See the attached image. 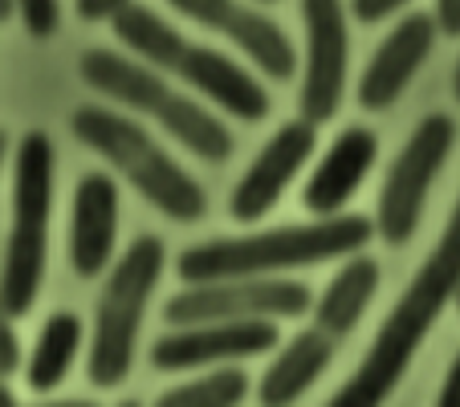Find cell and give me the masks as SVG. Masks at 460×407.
<instances>
[{"label": "cell", "instance_id": "14", "mask_svg": "<svg viewBox=\"0 0 460 407\" xmlns=\"http://www.w3.org/2000/svg\"><path fill=\"white\" fill-rule=\"evenodd\" d=\"M114 233H119V191L102 172L82 175L74 188V225H70V265L78 278H98L111 265Z\"/></svg>", "mask_w": 460, "mask_h": 407}, {"label": "cell", "instance_id": "8", "mask_svg": "<svg viewBox=\"0 0 460 407\" xmlns=\"http://www.w3.org/2000/svg\"><path fill=\"white\" fill-rule=\"evenodd\" d=\"M305 21V78H302V119L314 127L331 122L342 102V82H347V13L342 0H302Z\"/></svg>", "mask_w": 460, "mask_h": 407}, {"label": "cell", "instance_id": "20", "mask_svg": "<svg viewBox=\"0 0 460 407\" xmlns=\"http://www.w3.org/2000/svg\"><path fill=\"white\" fill-rule=\"evenodd\" d=\"M82 347V322L74 314H53L41 326V338L33 347V358H29V387L33 391H53L66 371H70L74 355Z\"/></svg>", "mask_w": 460, "mask_h": 407}, {"label": "cell", "instance_id": "13", "mask_svg": "<svg viewBox=\"0 0 460 407\" xmlns=\"http://www.w3.org/2000/svg\"><path fill=\"white\" fill-rule=\"evenodd\" d=\"M456 289H460V199H456V208H452L448 225H444L440 241H436V249L428 252V261L420 265L411 286L395 302V322L403 330L424 334L440 318L444 305L456 302Z\"/></svg>", "mask_w": 460, "mask_h": 407}, {"label": "cell", "instance_id": "2", "mask_svg": "<svg viewBox=\"0 0 460 407\" xmlns=\"http://www.w3.org/2000/svg\"><path fill=\"white\" fill-rule=\"evenodd\" d=\"M70 127L90 151H98L111 167H119L164 217L180 220V225H191V220L204 217V208H208L204 188L151 139L139 122H130L119 111H106V106H78Z\"/></svg>", "mask_w": 460, "mask_h": 407}, {"label": "cell", "instance_id": "22", "mask_svg": "<svg viewBox=\"0 0 460 407\" xmlns=\"http://www.w3.org/2000/svg\"><path fill=\"white\" fill-rule=\"evenodd\" d=\"M58 0H21V21H25L29 37H53L58 33Z\"/></svg>", "mask_w": 460, "mask_h": 407}, {"label": "cell", "instance_id": "10", "mask_svg": "<svg viewBox=\"0 0 460 407\" xmlns=\"http://www.w3.org/2000/svg\"><path fill=\"white\" fill-rule=\"evenodd\" d=\"M278 326L273 318H241V322H200V326H180L175 334L159 338L151 347V363L159 371H191L220 358L265 355L278 347Z\"/></svg>", "mask_w": 460, "mask_h": 407}, {"label": "cell", "instance_id": "1", "mask_svg": "<svg viewBox=\"0 0 460 407\" xmlns=\"http://www.w3.org/2000/svg\"><path fill=\"white\" fill-rule=\"evenodd\" d=\"M379 228L367 217H322L314 225H289L273 233L252 236H225V241L196 244L180 257V278L200 286V281L225 278H261L278 269H302L318 261H334L342 252H358Z\"/></svg>", "mask_w": 460, "mask_h": 407}, {"label": "cell", "instance_id": "7", "mask_svg": "<svg viewBox=\"0 0 460 407\" xmlns=\"http://www.w3.org/2000/svg\"><path fill=\"white\" fill-rule=\"evenodd\" d=\"M310 310V289L302 281H261V278H225L200 281L167 297L164 318L172 326H200V322H241V318H302Z\"/></svg>", "mask_w": 460, "mask_h": 407}, {"label": "cell", "instance_id": "12", "mask_svg": "<svg viewBox=\"0 0 460 407\" xmlns=\"http://www.w3.org/2000/svg\"><path fill=\"white\" fill-rule=\"evenodd\" d=\"M436 13H408L400 25L383 37L375 58L367 61L363 82H358V102L363 111H387L395 98L408 90L416 70L436 45Z\"/></svg>", "mask_w": 460, "mask_h": 407}, {"label": "cell", "instance_id": "19", "mask_svg": "<svg viewBox=\"0 0 460 407\" xmlns=\"http://www.w3.org/2000/svg\"><path fill=\"white\" fill-rule=\"evenodd\" d=\"M111 25L122 45H130L139 58H147V66H155V70H164V74H175L183 49H188V37H180V29L167 25L147 4H127V9H119L111 17Z\"/></svg>", "mask_w": 460, "mask_h": 407}, {"label": "cell", "instance_id": "31", "mask_svg": "<svg viewBox=\"0 0 460 407\" xmlns=\"http://www.w3.org/2000/svg\"><path fill=\"white\" fill-rule=\"evenodd\" d=\"M261 4H270V0H261Z\"/></svg>", "mask_w": 460, "mask_h": 407}, {"label": "cell", "instance_id": "18", "mask_svg": "<svg viewBox=\"0 0 460 407\" xmlns=\"http://www.w3.org/2000/svg\"><path fill=\"white\" fill-rule=\"evenodd\" d=\"M379 289V265L371 257H355L342 265V273L326 286V294L314 305V326L326 330L331 338H342L358 326L371 294Z\"/></svg>", "mask_w": 460, "mask_h": 407}, {"label": "cell", "instance_id": "16", "mask_svg": "<svg viewBox=\"0 0 460 407\" xmlns=\"http://www.w3.org/2000/svg\"><path fill=\"white\" fill-rule=\"evenodd\" d=\"M175 78L191 82L200 94H208L217 106L233 111L236 119L261 122L265 114H270V94L257 86V78H249V74H244L233 58L208 49V45L188 41L180 66H175Z\"/></svg>", "mask_w": 460, "mask_h": 407}, {"label": "cell", "instance_id": "28", "mask_svg": "<svg viewBox=\"0 0 460 407\" xmlns=\"http://www.w3.org/2000/svg\"><path fill=\"white\" fill-rule=\"evenodd\" d=\"M21 13V0H0V21H13Z\"/></svg>", "mask_w": 460, "mask_h": 407}, {"label": "cell", "instance_id": "9", "mask_svg": "<svg viewBox=\"0 0 460 407\" xmlns=\"http://www.w3.org/2000/svg\"><path fill=\"white\" fill-rule=\"evenodd\" d=\"M180 17L196 21V25L212 29V33L228 37L236 49L249 53V61L261 74L286 82L297 70V53L289 45L286 29H278L265 13H252L236 0H167Z\"/></svg>", "mask_w": 460, "mask_h": 407}, {"label": "cell", "instance_id": "24", "mask_svg": "<svg viewBox=\"0 0 460 407\" xmlns=\"http://www.w3.org/2000/svg\"><path fill=\"white\" fill-rule=\"evenodd\" d=\"M130 0H78V17L82 21H111L119 9H127Z\"/></svg>", "mask_w": 460, "mask_h": 407}, {"label": "cell", "instance_id": "6", "mask_svg": "<svg viewBox=\"0 0 460 407\" xmlns=\"http://www.w3.org/2000/svg\"><path fill=\"white\" fill-rule=\"evenodd\" d=\"M452 127L448 114H428L416 130H411L408 147L395 155L387 172V183L379 191V212H375V228L387 244H408L411 233L420 225V212H424V199L432 191L436 172L444 167L452 151Z\"/></svg>", "mask_w": 460, "mask_h": 407}, {"label": "cell", "instance_id": "15", "mask_svg": "<svg viewBox=\"0 0 460 407\" xmlns=\"http://www.w3.org/2000/svg\"><path fill=\"white\" fill-rule=\"evenodd\" d=\"M375 155H379V139H375L367 127L342 130L339 139H334V147L326 151V159L318 164V172L310 175V183H305L302 204L314 217H334V212H342V204L358 191L363 175L375 167Z\"/></svg>", "mask_w": 460, "mask_h": 407}, {"label": "cell", "instance_id": "29", "mask_svg": "<svg viewBox=\"0 0 460 407\" xmlns=\"http://www.w3.org/2000/svg\"><path fill=\"white\" fill-rule=\"evenodd\" d=\"M452 90H456V98H460V61H456V78H452Z\"/></svg>", "mask_w": 460, "mask_h": 407}, {"label": "cell", "instance_id": "27", "mask_svg": "<svg viewBox=\"0 0 460 407\" xmlns=\"http://www.w3.org/2000/svg\"><path fill=\"white\" fill-rule=\"evenodd\" d=\"M440 403L460 407V355L452 358V367H448V379H444V387H440Z\"/></svg>", "mask_w": 460, "mask_h": 407}, {"label": "cell", "instance_id": "30", "mask_svg": "<svg viewBox=\"0 0 460 407\" xmlns=\"http://www.w3.org/2000/svg\"><path fill=\"white\" fill-rule=\"evenodd\" d=\"M456 305H460V289H456Z\"/></svg>", "mask_w": 460, "mask_h": 407}, {"label": "cell", "instance_id": "25", "mask_svg": "<svg viewBox=\"0 0 460 407\" xmlns=\"http://www.w3.org/2000/svg\"><path fill=\"white\" fill-rule=\"evenodd\" d=\"M17 363H21L17 334H13L9 318H4V330H0V371H4V375H13V371H17Z\"/></svg>", "mask_w": 460, "mask_h": 407}, {"label": "cell", "instance_id": "4", "mask_svg": "<svg viewBox=\"0 0 460 407\" xmlns=\"http://www.w3.org/2000/svg\"><path fill=\"white\" fill-rule=\"evenodd\" d=\"M78 70L86 78V86H94L98 94L114 98L122 106H135V111L155 114L172 139H180L183 147L196 151L208 164H220V159L233 155V135L225 130V122L212 119L200 102L175 94L147 66H135V61L119 58L111 49H90Z\"/></svg>", "mask_w": 460, "mask_h": 407}, {"label": "cell", "instance_id": "26", "mask_svg": "<svg viewBox=\"0 0 460 407\" xmlns=\"http://www.w3.org/2000/svg\"><path fill=\"white\" fill-rule=\"evenodd\" d=\"M436 25L440 33L460 37V0H436Z\"/></svg>", "mask_w": 460, "mask_h": 407}, {"label": "cell", "instance_id": "21", "mask_svg": "<svg viewBox=\"0 0 460 407\" xmlns=\"http://www.w3.org/2000/svg\"><path fill=\"white\" fill-rule=\"evenodd\" d=\"M249 391V379L244 371H212L196 383H183V387H172L159 395L164 407H233L244 399Z\"/></svg>", "mask_w": 460, "mask_h": 407}, {"label": "cell", "instance_id": "23", "mask_svg": "<svg viewBox=\"0 0 460 407\" xmlns=\"http://www.w3.org/2000/svg\"><path fill=\"white\" fill-rule=\"evenodd\" d=\"M408 0H350V13H355L363 25H375V21H387L391 13H400Z\"/></svg>", "mask_w": 460, "mask_h": 407}, {"label": "cell", "instance_id": "3", "mask_svg": "<svg viewBox=\"0 0 460 407\" xmlns=\"http://www.w3.org/2000/svg\"><path fill=\"white\" fill-rule=\"evenodd\" d=\"M13 220L4 244V273H0V305L4 318H25L45 278V236H49L53 208V143L41 130H29L17 147L13 167Z\"/></svg>", "mask_w": 460, "mask_h": 407}, {"label": "cell", "instance_id": "17", "mask_svg": "<svg viewBox=\"0 0 460 407\" xmlns=\"http://www.w3.org/2000/svg\"><path fill=\"white\" fill-rule=\"evenodd\" d=\"M331 358H334V338L326 330L314 326V330L294 334V342L281 350L278 363L261 379V387H257L261 403H294L297 395H305L318 383V375L331 367Z\"/></svg>", "mask_w": 460, "mask_h": 407}, {"label": "cell", "instance_id": "5", "mask_svg": "<svg viewBox=\"0 0 460 407\" xmlns=\"http://www.w3.org/2000/svg\"><path fill=\"white\" fill-rule=\"evenodd\" d=\"M164 273V241L139 236L122 252L98 297L94 342H90V383L94 387H119L135 363V338H139L143 305Z\"/></svg>", "mask_w": 460, "mask_h": 407}, {"label": "cell", "instance_id": "11", "mask_svg": "<svg viewBox=\"0 0 460 407\" xmlns=\"http://www.w3.org/2000/svg\"><path fill=\"white\" fill-rule=\"evenodd\" d=\"M314 143L318 139H314V122L310 119L286 122V127L261 147V155L252 159V167L244 172V180L236 183L233 204H228L233 220L252 225V220L265 217V212L278 204L281 191L289 188V180L302 172V164L314 155Z\"/></svg>", "mask_w": 460, "mask_h": 407}]
</instances>
